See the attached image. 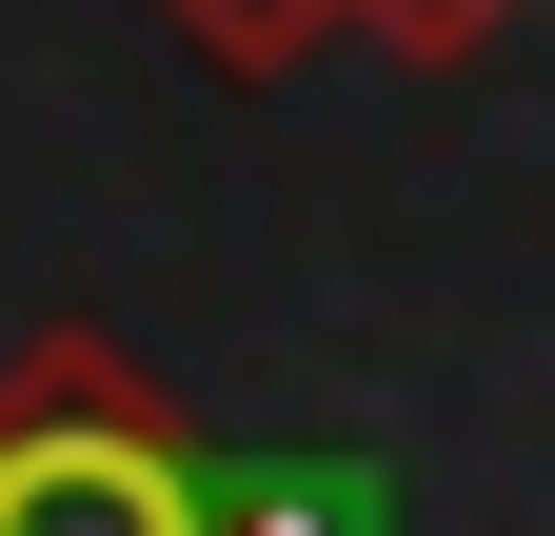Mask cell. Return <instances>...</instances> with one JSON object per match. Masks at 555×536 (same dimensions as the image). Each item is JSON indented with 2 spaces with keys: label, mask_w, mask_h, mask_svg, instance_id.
<instances>
[{
  "label": "cell",
  "mask_w": 555,
  "mask_h": 536,
  "mask_svg": "<svg viewBox=\"0 0 555 536\" xmlns=\"http://www.w3.org/2000/svg\"><path fill=\"white\" fill-rule=\"evenodd\" d=\"M219 536H397V497L358 457H258V477H219Z\"/></svg>",
  "instance_id": "2"
},
{
  "label": "cell",
  "mask_w": 555,
  "mask_h": 536,
  "mask_svg": "<svg viewBox=\"0 0 555 536\" xmlns=\"http://www.w3.org/2000/svg\"><path fill=\"white\" fill-rule=\"evenodd\" d=\"M358 40H397V60H437V80H456V60L516 40V0H358Z\"/></svg>",
  "instance_id": "4"
},
{
  "label": "cell",
  "mask_w": 555,
  "mask_h": 536,
  "mask_svg": "<svg viewBox=\"0 0 555 536\" xmlns=\"http://www.w3.org/2000/svg\"><path fill=\"white\" fill-rule=\"evenodd\" d=\"M159 21H179L198 60H219V80H298V60H318L337 21H358V0H159Z\"/></svg>",
  "instance_id": "3"
},
{
  "label": "cell",
  "mask_w": 555,
  "mask_h": 536,
  "mask_svg": "<svg viewBox=\"0 0 555 536\" xmlns=\"http://www.w3.org/2000/svg\"><path fill=\"white\" fill-rule=\"evenodd\" d=\"M0 536H219V457L119 339L0 358Z\"/></svg>",
  "instance_id": "1"
}]
</instances>
